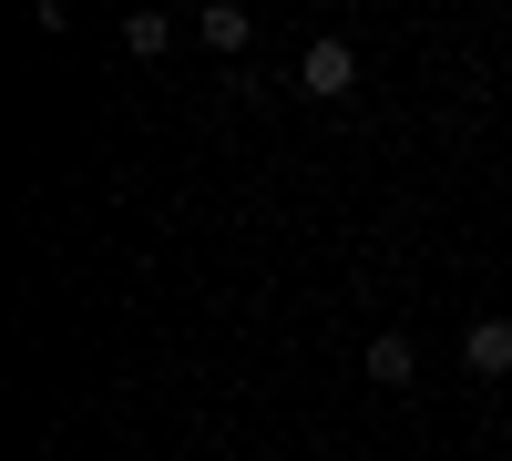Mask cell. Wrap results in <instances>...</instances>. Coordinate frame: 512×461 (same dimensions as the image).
Returning <instances> with one entry per match:
<instances>
[{"label":"cell","instance_id":"4","mask_svg":"<svg viewBox=\"0 0 512 461\" xmlns=\"http://www.w3.org/2000/svg\"><path fill=\"white\" fill-rule=\"evenodd\" d=\"M195 31H205V41H216V52H246V31H256V21H246V11H226V0H216V11H205Z\"/></svg>","mask_w":512,"mask_h":461},{"label":"cell","instance_id":"2","mask_svg":"<svg viewBox=\"0 0 512 461\" xmlns=\"http://www.w3.org/2000/svg\"><path fill=\"white\" fill-rule=\"evenodd\" d=\"M461 359H472V380H512V318H472Z\"/></svg>","mask_w":512,"mask_h":461},{"label":"cell","instance_id":"1","mask_svg":"<svg viewBox=\"0 0 512 461\" xmlns=\"http://www.w3.org/2000/svg\"><path fill=\"white\" fill-rule=\"evenodd\" d=\"M297 82H308L318 103H338V93H349V82H359V52H349V41H338V31H318L308 52H297Z\"/></svg>","mask_w":512,"mask_h":461},{"label":"cell","instance_id":"3","mask_svg":"<svg viewBox=\"0 0 512 461\" xmlns=\"http://www.w3.org/2000/svg\"><path fill=\"white\" fill-rule=\"evenodd\" d=\"M410 369H420V349L400 339V328H379V339H369V380H379V390H400Z\"/></svg>","mask_w":512,"mask_h":461}]
</instances>
